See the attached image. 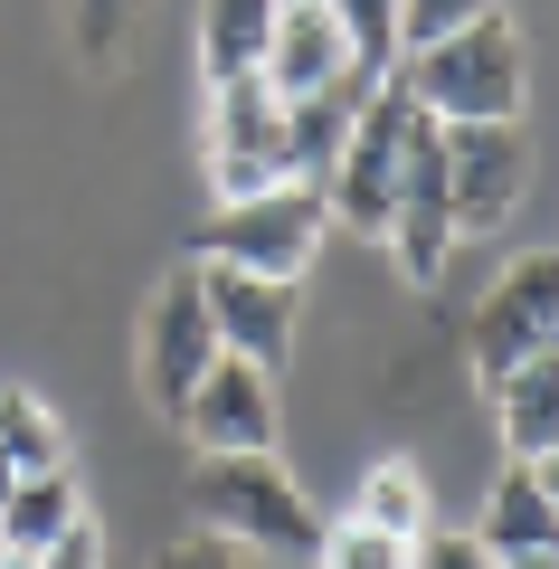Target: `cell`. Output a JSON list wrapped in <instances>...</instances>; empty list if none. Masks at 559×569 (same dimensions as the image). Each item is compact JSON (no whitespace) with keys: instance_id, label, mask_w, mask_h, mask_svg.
Wrapping results in <instances>:
<instances>
[{"instance_id":"6da1fadb","label":"cell","mask_w":559,"mask_h":569,"mask_svg":"<svg viewBox=\"0 0 559 569\" xmlns=\"http://www.w3.org/2000/svg\"><path fill=\"white\" fill-rule=\"evenodd\" d=\"M190 522L209 541L247 550V560H303L313 569V550H322V512L285 475V456H200L190 466Z\"/></svg>"},{"instance_id":"7a4b0ae2","label":"cell","mask_w":559,"mask_h":569,"mask_svg":"<svg viewBox=\"0 0 559 569\" xmlns=\"http://www.w3.org/2000/svg\"><path fill=\"white\" fill-rule=\"evenodd\" d=\"M389 77H399L408 104L437 114V123H521V96H531V67H521V39H512L502 10L446 29V39H427V48H408Z\"/></svg>"},{"instance_id":"3957f363","label":"cell","mask_w":559,"mask_h":569,"mask_svg":"<svg viewBox=\"0 0 559 569\" xmlns=\"http://www.w3.org/2000/svg\"><path fill=\"white\" fill-rule=\"evenodd\" d=\"M408 123H418V104H408V86H399V77L360 86L351 133H341V162H332V181H322V209H332V228H351V238H370V247H380L389 209H399Z\"/></svg>"},{"instance_id":"277c9868","label":"cell","mask_w":559,"mask_h":569,"mask_svg":"<svg viewBox=\"0 0 559 569\" xmlns=\"http://www.w3.org/2000/svg\"><path fill=\"white\" fill-rule=\"evenodd\" d=\"M322 228H332V209H322V190H257V200H228L200 219V238H190V257L200 266H238V276H276V284H303L313 276V247Z\"/></svg>"},{"instance_id":"5b68a950","label":"cell","mask_w":559,"mask_h":569,"mask_svg":"<svg viewBox=\"0 0 559 569\" xmlns=\"http://www.w3.org/2000/svg\"><path fill=\"white\" fill-rule=\"evenodd\" d=\"M540 351H559V266H550V247H531V257L502 266L493 295L475 305V332H465V361H475L483 389H493L502 370L540 361Z\"/></svg>"},{"instance_id":"8992f818","label":"cell","mask_w":559,"mask_h":569,"mask_svg":"<svg viewBox=\"0 0 559 569\" xmlns=\"http://www.w3.org/2000/svg\"><path fill=\"white\" fill-rule=\"evenodd\" d=\"M437 133H446V219H456V238L512 228L521 190H531V133L521 123H437Z\"/></svg>"},{"instance_id":"52a82bcc","label":"cell","mask_w":559,"mask_h":569,"mask_svg":"<svg viewBox=\"0 0 559 569\" xmlns=\"http://www.w3.org/2000/svg\"><path fill=\"white\" fill-rule=\"evenodd\" d=\"M209 190H219V209L285 190V104L266 96V77L209 86Z\"/></svg>"},{"instance_id":"ba28073f","label":"cell","mask_w":559,"mask_h":569,"mask_svg":"<svg viewBox=\"0 0 559 569\" xmlns=\"http://www.w3.org/2000/svg\"><path fill=\"white\" fill-rule=\"evenodd\" d=\"M209 361H219V332H209V305H200V266H171V284L142 305V342H133L142 399H152L161 418H180V399L200 389Z\"/></svg>"},{"instance_id":"9c48e42d","label":"cell","mask_w":559,"mask_h":569,"mask_svg":"<svg viewBox=\"0 0 559 569\" xmlns=\"http://www.w3.org/2000/svg\"><path fill=\"white\" fill-rule=\"evenodd\" d=\"M180 427H190V447H200V456H276V437H285L276 370L219 351V361L200 370V389L180 399Z\"/></svg>"},{"instance_id":"30bf717a","label":"cell","mask_w":559,"mask_h":569,"mask_svg":"<svg viewBox=\"0 0 559 569\" xmlns=\"http://www.w3.org/2000/svg\"><path fill=\"white\" fill-rule=\"evenodd\" d=\"M200 305H209V332H219V351H238V361H257V370H285V361H295L303 284L238 276V266H200Z\"/></svg>"},{"instance_id":"8fae6325","label":"cell","mask_w":559,"mask_h":569,"mask_svg":"<svg viewBox=\"0 0 559 569\" xmlns=\"http://www.w3.org/2000/svg\"><path fill=\"white\" fill-rule=\"evenodd\" d=\"M257 77H266V96H276V104L351 96V48H341L332 0H295V10H276V29H266V58H257Z\"/></svg>"},{"instance_id":"7c38bea8","label":"cell","mask_w":559,"mask_h":569,"mask_svg":"<svg viewBox=\"0 0 559 569\" xmlns=\"http://www.w3.org/2000/svg\"><path fill=\"white\" fill-rule=\"evenodd\" d=\"M475 541L493 550V560H512V550H559V475L550 466H502Z\"/></svg>"},{"instance_id":"4fadbf2b","label":"cell","mask_w":559,"mask_h":569,"mask_svg":"<svg viewBox=\"0 0 559 569\" xmlns=\"http://www.w3.org/2000/svg\"><path fill=\"white\" fill-rule=\"evenodd\" d=\"M493 427H502L512 466H550L559 456V351H540V361L493 380Z\"/></svg>"},{"instance_id":"5bb4252c","label":"cell","mask_w":559,"mask_h":569,"mask_svg":"<svg viewBox=\"0 0 559 569\" xmlns=\"http://www.w3.org/2000/svg\"><path fill=\"white\" fill-rule=\"evenodd\" d=\"M380 247H389V266H399V284H418V295H437L446 284V266H456V219H446V200H427V190H399V209H389V228H380Z\"/></svg>"},{"instance_id":"9a60e30c","label":"cell","mask_w":559,"mask_h":569,"mask_svg":"<svg viewBox=\"0 0 559 569\" xmlns=\"http://www.w3.org/2000/svg\"><path fill=\"white\" fill-rule=\"evenodd\" d=\"M351 522H360V531H389V541H418V531H437L427 466H418V456H380V466L360 475V493H351Z\"/></svg>"},{"instance_id":"2e32d148","label":"cell","mask_w":559,"mask_h":569,"mask_svg":"<svg viewBox=\"0 0 559 569\" xmlns=\"http://www.w3.org/2000/svg\"><path fill=\"white\" fill-rule=\"evenodd\" d=\"M77 512H86V493H77V475H67V466L58 475H20V485L0 493V550H29V560H39Z\"/></svg>"},{"instance_id":"e0dca14e","label":"cell","mask_w":559,"mask_h":569,"mask_svg":"<svg viewBox=\"0 0 559 569\" xmlns=\"http://www.w3.org/2000/svg\"><path fill=\"white\" fill-rule=\"evenodd\" d=\"M266 29H276V0H200V77H257L266 58Z\"/></svg>"},{"instance_id":"ac0fdd59","label":"cell","mask_w":559,"mask_h":569,"mask_svg":"<svg viewBox=\"0 0 559 569\" xmlns=\"http://www.w3.org/2000/svg\"><path fill=\"white\" fill-rule=\"evenodd\" d=\"M67 466V427L48 418L39 389H0V493L20 475H58Z\"/></svg>"},{"instance_id":"d6986e66","label":"cell","mask_w":559,"mask_h":569,"mask_svg":"<svg viewBox=\"0 0 559 569\" xmlns=\"http://www.w3.org/2000/svg\"><path fill=\"white\" fill-rule=\"evenodd\" d=\"M341 133H351V104H341V96L285 104V181L322 190V181H332V162H341Z\"/></svg>"},{"instance_id":"ffe728a7","label":"cell","mask_w":559,"mask_h":569,"mask_svg":"<svg viewBox=\"0 0 559 569\" xmlns=\"http://www.w3.org/2000/svg\"><path fill=\"white\" fill-rule=\"evenodd\" d=\"M341 48H351V86H380L399 67V0H332Z\"/></svg>"},{"instance_id":"44dd1931","label":"cell","mask_w":559,"mask_h":569,"mask_svg":"<svg viewBox=\"0 0 559 569\" xmlns=\"http://www.w3.org/2000/svg\"><path fill=\"white\" fill-rule=\"evenodd\" d=\"M133 20H142V0H67V39H77L86 67L114 58V48L133 39Z\"/></svg>"},{"instance_id":"7402d4cb","label":"cell","mask_w":559,"mask_h":569,"mask_svg":"<svg viewBox=\"0 0 559 569\" xmlns=\"http://www.w3.org/2000/svg\"><path fill=\"white\" fill-rule=\"evenodd\" d=\"M313 569H408V541H389V531H360V522H332L313 550Z\"/></svg>"},{"instance_id":"603a6c76","label":"cell","mask_w":559,"mask_h":569,"mask_svg":"<svg viewBox=\"0 0 559 569\" xmlns=\"http://www.w3.org/2000/svg\"><path fill=\"white\" fill-rule=\"evenodd\" d=\"M502 0H399V58L408 48H427V39H446V29H465V20H493Z\"/></svg>"},{"instance_id":"cb8c5ba5","label":"cell","mask_w":559,"mask_h":569,"mask_svg":"<svg viewBox=\"0 0 559 569\" xmlns=\"http://www.w3.org/2000/svg\"><path fill=\"white\" fill-rule=\"evenodd\" d=\"M408 569H502V560L475 531H418V541H408Z\"/></svg>"},{"instance_id":"d4e9b609","label":"cell","mask_w":559,"mask_h":569,"mask_svg":"<svg viewBox=\"0 0 559 569\" xmlns=\"http://www.w3.org/2000/svg\"><path fill=\"white\" fill-rule=\"evenodd\" d=\"M39 569H104V522H96V512H77V522L39 550Z\"/></svg>"},{"instance_id":"484cf974","label":"cell","mask_w":559,"mask_h":569,"mask_svg":"<svg viewBox=\"0 0 559 569\" xmlns=\"http://www.w3.org/2000/svg\"><path fill=\"white\" fill-rule=\"evenodd\" d=\"M152 569H247V550L209 541V531H180V541H161V550H152Z\"/></svg>"},{"instance_id":"4316f807","label":"cell","mask_w":559,"mask_h":569,"mask_svg":"<svg viewBox=\"0 0 559 569\" xmlns=\"http://www.w3.org/2000/svg\"><path fill=\"white\" fill-rule=\"evenodd\" d=\"M502 569H559V550H512Z\"/></svg>"},{"instance_id":"83f0119b","label":"cell","mask_w":559,"mask_h":569,"mask_svg":"<svg viewBox=\"0 0 559 569\" xmlns=\"http://www.w3.org/2000/svg\"><path fill=\"white\" fill-rule=\"evenodd\" d=\"M0 569H39V560H29V550H0Z\"/></svg>"},{"instance_id":"f1b7e54d","label":"cell","mask_w":559,"mask_h":569,"mask_svg":"<svg viewBox=\"0 0 559 569\" xmlns=\"http://www.w3.org/2000/svg\"><path fill=\"white\" fill-rule=\"evenodd\" d=\"M276 10H295V0H276Z\"/></svg>"}]
</instances>
